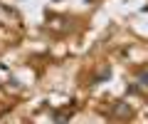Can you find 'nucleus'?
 Returning a JSON list of instances; mask_svg holds the SVG:
<instances>
[{
	"mask_svg": "<svg viewBox=\"0 0 148 124\" xmlns=\"http://www.w3.org/2000/svg\"><path fill=\"white\" fill-rule=\"evenodd\" d=\"M141 82H143V85H148V75H146V77H141Z\"/></svg>",
	"mask_w": 148,
	"mask_h": 124,
	"instance_id": "1",
	"label": "nucleus"
}]
</instances>
